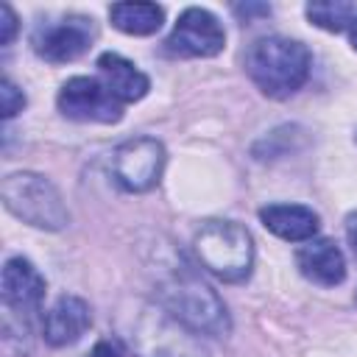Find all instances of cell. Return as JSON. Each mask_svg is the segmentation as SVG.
<instances>
[{
    "instance_id": "1",
    "label": "cell",
    "mask_w": 357,
    "mask_h": 357,
    "mask_svg": "<svg viewBox=\"0 0 357 357\" xmlns=\"http://www.w3.org/2000/svg\"><path fill=\"white\" fill-rule=\"evenodd\" d=\"M312 56L304 42L287 36H262L245 53V70L251 81L268 98H290L310 78Z\"/></svg>"
},
{
    "instance_id": "2",
    "label": "cell",
    "mask_w": 357,
    "mask_h": 357,
    "mask_svg": "<svg viewBox=\"0 0 357 357\" xmlns=\"http://www.w3.org/2000/svg\"><path fill=\"white\" fill-rule=\"evenodd\" d=\"M159 307L198 335H229L231 321L220 296L190 268L170 271L159 284Z\"/></svg>"
},
{
    "instance_id": "3",
    "label": "cell",
    "mask_w": 357,
    "mask_h": 357,
    "mask_svg": "<svg viewBox=\"0 0 357 357\" xmlns=\"http://www.w3.org/2000/svg\"><path fill=\"white\" fill-rule=\"evenodd\" d=\"M198 262L223 282H243L254 265V243L245 226L234 220H206L192 237Z\"/></svg>"
},
{
    "instance_id": "4",
    "label": "cell",
    "mask_w": 357,
    "mask_h": 357,
    "mask_svg": "<svg viewBox=\"0 0 357 357\" xmlns=\"http://www.w3.org/2000/svg\"><path fill=\"white\" fill-rule=\"evenodd\" d=\"M3 206L22 223L45 231H59L70 223V212L53 181L39 173H8L0 184Z\"/></svg>"
},
{
    "instance_id": "5",
    "label": "cell",
    "mask_w": 357,
    "mask_h": 357,
    "mask_svg": "<svg viewBox=\"0 0 357 357\" xmlns=\"http://www.w3.org/2000/svg\"><path fill=\"white\" fill-rule=\"evenodd\" d=\"M137 357H209L198 332L176 321L167 310L142 307L128 332Z\"/></svg>"
},
{
    "instance_id": "6",
    "label": "cell",
    "mask_w": 357,
    "mask_h": 357,
    "mask_svg": "<svg viewBox=\"0 0 357 357\" xmlns=\"http://www.w3.org/2000/svg\"><path fill=\"white\" fill-rule=\"evenodd\" d=\"M165 148L153 137H131L112 153V176L126 192H148L159 184Z\"/></svg>"
},
{
    "instance_id": "7",
    "label": "cell",
    "mask_w": 357,
    "mask_h": 357,
    "mask_svg": "<svg viewBox=\"0 0 357 357\" xmlns=\"http://www.w3.org/2000/svg\"><path fill=\"white\" fill-rule=\"evenodd\" d=\"M226 47V31L218 17L206 8H184L165 39V50L181 59H209Z\"/></svg>"
},
{
    "instance_id": "8",
    "label": "cell",
    "mask_w": 357,
    "mask_h": 357,
    "mask_svg": "<svg viewBox=\"0 0 357 357\" xmlns=\"http://www.w3.org/2000/svg\"><path fill=\"white\" fill-rule=\"evenodd\" d=\"M59 112L78 123H117L123 117V103L106 89L103 81L89 75L67 78L59 89Z\"/></svg>"
},
{
    "instance_id": "9",
    "label": "cell",
    "mask_w": 357,
    "mask_h": 357,
    "mask_svg": "<svg viewBox=\"0 0 357 357\" xmlns=\"http://www.w3.org/2000/svg\"><path fill=\"white\" fill-rule=\"evenodd\" d=\"M92 20L86 17H64L59 22H47L33 33V50L39 59L50 64H67L84 56L92 45Z\"/></svg>"
},
{
    "instance_id": "10",
    "label": "cell",
    "mask_w": 357,
    "mask_h": 357,
    "mask_svg": "<svg viewBox=\"0 0 357 357\" xmlns=\"http://www.w3.org/2000/svg\"><path fill=\"white\" fill-rule=\"evenodd\" d=\"M3 304L17 315H33L45 298V276L25 257H11L3 265Z\"/></svg>"
},
{
    "instance_id": "11",
    "label": "cell",
    "mask_w": 357,
    "mask_h": 357,
    "mask_svg": "<svg viewBox=\"0 0 357 357\" xmlns=\"http://www.w3.org/2000/svg\"><path fill=\"white\" fill-rule=\"evenodd\" d=\"M92 326V312L89 304L78 296H61L56 298V304L45 312L42 321V335L50 346L61 349V346H73L75 340H81V335Z\"/></svg>"
},
{
    "instance_id": "12",
    "label": "cell",
    "mask_w": 357,
    "mask_h": 357,
    "mask_svg": "<svg viewBox=\"0 0 357 357\" xmlns=\"http://www.w3.org/2000/svg\"><path fill=\"white\" fill-rule=\"evenodd\" d=\"M296 265L304 279L321 284V287H335L346 279V259L343 251L337 248L335 240L321 237V240H307L296 251Z\"/></svg>"
},
{
    "instance_id": "13",
    "label": "cell",
    "mask_w": 357,
    "mask_h": 357,
    "mask_svg": "<svg viewBox=\"0 0 357 357\" xmlns=\"http://www.w3.org/2000/svg\"><path fill=\"white\" fill-rule=\"evenodd\" d=\"M259 220L287 243H307L318 231V215L301 204H268L259 209Z\"/></svg>"
},
{
    "instance_id": "14",
    "label": "cell",
    "mask_w": 357,
    "mask_h": 357,
    "mask_svg": "<svg viewBox=\"0 0 357 357\" xmlns=\"http://www.w3.org/2000/svg\"><path fill=\"white\" fill-rule=\"evenodd\" d=\"M98 70L106 84V89L120 100V103H134L148 95L151 81L142 70H137L128 59L120 53H100L98 56Z\"/></svg>"
},
{
    "instance_id": "15",
    "label": "cell",
    "mask_w": 357,
    "mask_h": 357,
    "mask_svg": "<svg viewBox=\"0 0 357 357\" xmlns=\"http://www.w3.org/2000/svg\"><path fill=\"white\" fill-rule=\"evenodd\" d=\"M109 20L128 36H151L162 28L165 8L156 3H114L109 8Z\"/></svg>"
},
{
    "instance_id": "16",
    "label": "cell",
    "mask_w": 357,
    "mask_h": 357,
    "mask_svg": "<svg viewBox=\"0 0 357 357\" xmlns=\"http://www.w3.org/2000/svg\"><path fill=\"white\" fill-rule=\"evenodd\" d=\"M307 20L329 33H340L346 28H351V22L357 20V6L354 3H343V0H321V3H307Z\"/></svg>"
},
{
    "instance_id": "17",
    "label": "cell",
    "mask_w": 357,
    "mask_h": 357,
    "mask_svg": "<svg viewBox=\"0 0 357 357\" xmlns=\"http://www.w3.org/2000/svg\"><path fill=\"white\" fill-rule=\"evenodd\" d=\"M22 106H25L22 89L11 78H3V84H0V112H3V120H11L17 112H22Z\"/></svg>"
},
{
    "instance_id": "18",
    "label": "cell",
    "mask_w": 357,
    "mask_h": 357,
    "mask_svg": "<svg viewBox=\"0 0 357 357\" xmlns=\"http://www.w3.org/2000/svg\"><path fill=\"white\" fill-rule=\"evenodd\" d=\"M14 33H17V14H14V8L6 3V6H3V33H0V42H3V45H11V42H14Z\"/></svg>"
},
{
    "instance_id": "19",
    "label": "cell",
    "mask_w": 357,
    "mask_h": 357,
    "mask_svg": "<svg viewBox=\"0 0 357 357\" xmlns=\"http://www.w3.org/2000/svg\"><path fill=\"white\" fill-rule=\"evenodd\" d=\"M346 240L357 257V212H349V218H346Z\"/></svg>"
},
{
    "instance_id": "20",
    "label": "cell",
    "mask_w": 357,
    "mask_h": 357,
    "mask_svg": "<svg viewBox=\"0 0 357 357\" xmlns=\"http://www.w3.org/2000/svg\"><path fill=\"white\" fill-rule=\"evenodd\" d=\"M86 357H120V354L114 351V346H112L109 340H98V343L92 346V351H89Z\"/></svg>"
},
{
    "instance_id": "21",
    "label": "cell",
    "mask_w": 357,
    "mask_h": 357,
    "mask_svg": "<svg viewBox=\"0 0 357 357\" xmlns=\"http://www.w3.org/2000/svg\"><path fill=\"white\" fill-rule=\"evenodd\" d=\"M234 14L248 20L251 14H271V8H268V6H237V8H234Z\"/></svg>"
},
{
    "instance_id": "22",
    "label": "cell",
    "mask_w": 357,
    "mask_h": 357,
    "mask_svg": "<svg viewBox=\"0 0 357 357\" xmlns=\"http://www.w3.org/2000/svg\"><path fill=\"white\" fill-rule=\"evenodd\" d=\"M349 39H351V47L357 50V20L351 22V28H349Z\"/></svg>"
}]
</instances>
